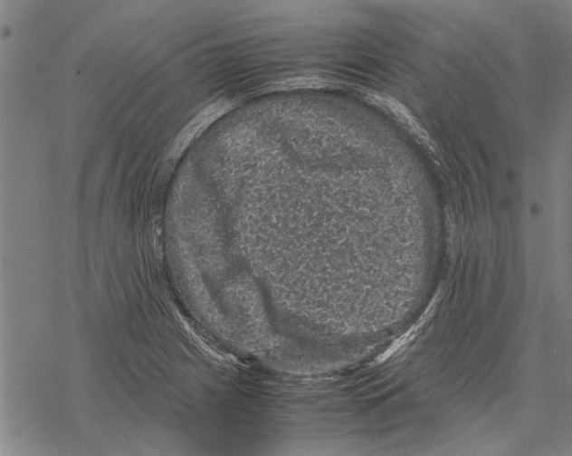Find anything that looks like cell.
Wrapping results in <instances>:
<instances>
[{
    "instance_id": "1",
    "label": "cell",
    "mask_w": 572,
    "mask_h": 456,
    "mask_svg": "<svg viewBox=\"0 0 572 456\" xmlns=\"http://www.w3.org/2000/svg\"><path fill=\"white\" fill-rule=\"evenodd\" d=\"M234 105L232 100L221 99L200 110L180 132L172 147L171 154L177 156L196 135L228 112Z\"/></svg>"
}]
</instances>
